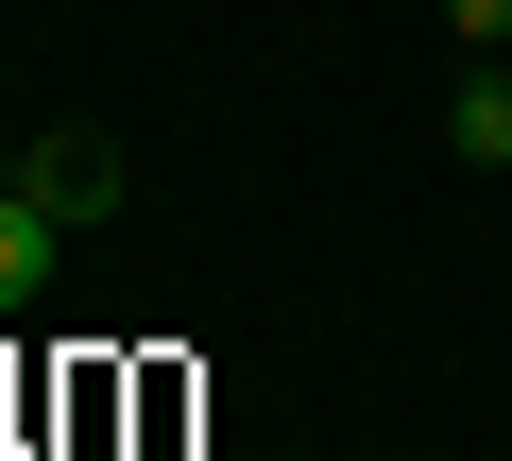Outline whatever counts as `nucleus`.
<instances>
[{"label": "nucleus", "mask_w": 512, "mask_h": 461, "mask_svg": "<svg viewBox=\"0 0 512 461\" xmlns=\"http://www.w3.org/2000/svg\"><path fill=\"white\" fill-rule=\"evenodd\" d=\"M0 188H18V205H52L69 222V240H86V222H120V137H18V154H0Z\"/></svg>", "instance_id": "1"}, {"label": "nucleus", "mask_w": 512, "mask_h": 461, "mask_svg": "<svg viewBox=\"0 0 512 461\" xmlns=\"http://www.w3.org/2000/svg\"><path fill=\"white\" fill-rule=\"evenodd\" d=\"M52 240H69V222H52V205H18V188H0V325H18V308L52 291Z\"/></svg>", "instance_id": "2"}, {"label": "nucleus", "mask_w": 512, "mask_h": 461, "mask_svg": "<svg viewBox=\"0 0 512 461\" xmlns=\"http://www.w3.org/2000/svg\"><path fill=\"white\" fill-rule=\"evenodd\" d=\"M444 137H461L478 171H512V69H461V103H444Z\"/></svg>", "instance_id": "3"}, {"label": "nucleus", "mask_w": 512, "mask_h": 461, "mask_svg": "<svg viewBox=\"0 0 512 461\" xmlns=\"http://www.w3.org/2000/svg\"><path fill=\"white\" fill-rule=\"evenodd\" d=\"M444 35L461 52H512V0H444Z\"/></svg>", "instance_id": "4"}]
</instances>
